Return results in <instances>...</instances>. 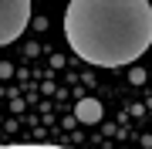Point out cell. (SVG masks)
<instances>
[{"instance_id":"obj_1","label":"cell","mask_w":152,"mask_h":149,"mask_svg":"<svg viewBox=\"0 0 152 149\" xmlns=\"http://www.w3.org/2000/svg\"><path fill=\"white\" fill-rule=\"evenodd\" d=\"M64 37L88 65H132L152 44V7L149 0H71Z\"/></svg>"},{"instance_id":"obj_2","label":"cell","mask_w":152,"mask_h":149,"mask_svg":"<svg viewBox=\"0 0 152 149\" xmlns=\"http://www.w3.org/2000/svg\"><path fill=\"white\" fill-rule=\"evenodd\" d=\"M31 24V0H0V48L17 41Z\"/></svg>"},{"instance_id":"obj_3","label":"cell","mask_w":152,"mask_h":149,"mask_svg":"<svg viewBox=\"0 0 152 149\" xmlns=\"http://www.w3.org/2000/svg\"><path fill=\"white\" fill-rule=\"evenodd\" d=\"M102 102H98V98H81V102H78V109H75V119L78 122H85V126H95V122L98 119H102Z\"/></svg>"},{"instance_id":"obj_4","label":"cell","mask_w":152,"mask_h":149,"mask_svg":"<svg viewBox=\"0 0 152 149\" xmlns=\"http://www.w3.org/2000/svg\"><path fill=\"white\" fill-rule=\"evenodd\" d=\"M0 149H68V146H51V142H14V146H0Z\"/></svg>"},{"instance_id":"obj_5","label":"cell","mask_w":152,"mask_h":149,"mask_svg":"<svg viewBox=\"0 0 152 149\" xmlns=\"http://www.w3.org/2000/svg\"><path fill=\"white\" fill-rule=\"evenodd\" d=\"M129 81L132 85H142V81H145V71H142V68H132V71H129Z\"/></svg>"}]
</instances>
